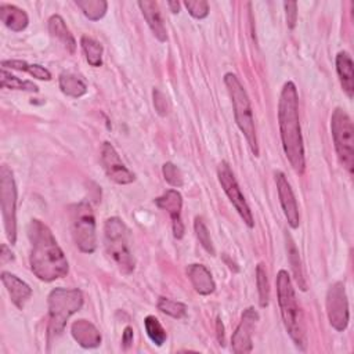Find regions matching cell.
I'll return each mask as SVG.
<instances>
[{
    "label": "cell",
    "mask_w": 354,
    "mask_h": 354,
    "mask_svg": "<svg viewBox=\"0 0 354 354\" xmlns=\"http://www.w3.org/2000/svg\"><path fill=\"white\" fill-rule=\"evenodd\" d=\"M80 46H82V50L84 53L86 61L91 66L98 68V66L102 65V46H101L100 41H97L95 39H93L90 36L83 35L80 37Z\"/></svg>",
    "instance_id": "cell-25"
},
{
    "label": "cell",
    "mask_w": 354,
    "mask_h": 354,
    "mask_svg": "<svg viewBox=\"0 0 354 354\" xmlns=\"http://www.w3.org/2000/svg\"><path fill=\"white\" fill-rule=\"evenodd\" d=\"M256 285L259 292L260 307H267L270 301V283H268L267 271L263 263H259L256 267Z\"/></svg>",
    "instance_id": "cell-30"
},
{
    "label": "cell",
    "mask_w": 354,
    "mask_h": 354,
    "mask_svg": "<svg viewBox=\"0 0 354 354\" xmlns=\"http://www.w3.org/2000/svg\"><path fill=\"white\" fill-rule=\"evenodd\" d=\"M162 173L165 180L173 185V187H183L184 185V176L181 173V170L171 162H166L162 166Z\"/></svg>",
    "instance_id": "cell-33"
},
{
    "label": "cell",
    "mask_w": 354,
    "mask_h": 354,
    "mask_svg": "<svg viewBox=\"0 0 354 354\" xmlns=\"http://www.w3.org/2000/svg\"><path fill=\"white\" fill-rule=\"evenodd\" d=\"M217 177L218 181L221 184V188L224 189L225 195L228 196L230 202L232 203V206L235 207V210L239 213L241 218L243 220V223L249 227L253 228L254 227V218L252 214V210L238 185V181L230 167V165L227 162H221L217 167Z\"/></svg>",
    "instance_id": "cell-10"
},
{
    "label": "cell",
    "mask_w": 354,
    "mask_h": 354,
    "mask_svg": "<svg viewBox=\"0 0 354 354\" xmlns=\"http://www.w3.org/2000/svg\"><path fill=\"white\" fill-rule=\"evenodd\" d=\"M0 203L6 236L14 245L17 241V185L7 165L0 167Z\"/></svg>",
    "instance_id": "cell-9"
},
{
    "label": "cell",
    "mask_w": 354,
    "mask_h": 354,
    "mask_svg": "<svg viewBox=\"0 0 354 354\" xmlns=\"http://www.w3.org/2000/svg\"><path fill=\"white\" fill-rule=\"evenodd\" d=\"M194 230H195V235L199 241V243L202 245V248L212 256L216 254V250H214V246H213V242H212V238H210V234H209V230L206 227V224L203 223L202 217H195V221H194Z\"/></svg>",
    "instance_id": "cell-32"
},
{
    "label": "cell",
    "mask_w": 354,
    "mask_h": 354,
    "mask_svg": "<svg viewBox=\"0 0 354 354\" xmlns=\"http://www.w3.org/2000/svg\"><path fill=\"white\" fill-rule=\"evenodd\" d=\"M153 105H155V109L156 112L160 115V116H165L167 113V101H166V97L163 93H160L158 88L153 90Z\"/></svg>",
    "instance_id": "cell-36"
},
{
    "label": "cell",
    "mask_w": 354,
    "mask_h": 354,
    "mask_svg": "<svg viewBox=\"0 0 354 354\" xmlns=\"http://www.w3.org/2000/svg\"><path fill=\"white\" fill-rule=\"evenodd\" d=\"M224 83L228 90V94L232 101V109H234V116L236 126L245 136L248 145L254 156H259V141H257V134H256V126H254V118H253V111L250 105L249 95L236 77V75L228 72L224 75Z\"/></svg>",
    "instance_id": "cell-4"
},
{
    "label": "cell",
    "mask_w": 354,
    "mask_h": 354,
    "mask_svg": "<svg viewBox=\"0 0 354 354\" xmlns=\"http://www.w3.org/2000/svg\"><path fill=\"white\" fill-rule=\"evenodd\" d=\"M286 250H288V259H289L293 275H295V278L299 283V288L304 292V290H307V283L304 281V274H303L299 252H297V248H296L295 242L292 241V238L289 235H286Z\"/></svg>",
    "instance_id": "cell-26"
},
{
    "label": "cell",
    "mask_w": 354,
    "mask_h": 354,
    "mask_svg": "<svg viewBox=\"0 0 354 354\" xmlns=\"http://www.w3.org/2000/svg\"><path fill=\"white\" fill-rule=\"evenodd\" d=\"M286 11V24L289 29H293L297 22V3L295 1H285L283 3Z\"/></svg>",
    "instance_id": "cell-35"
},
{
    "label": "cell",
    "mask_w": 354,
    "mask_h": 354,
    "mask_svg": "<svg viewBox=\"0 0 354 354\" xmlns=\"http://www.w3.org/2000/svg\"><path fill=\"white\" fill-rule=\"evenodd\" d=\"M1 86L4 88L10 90H22V91H29V93H37L39 87L29 82V80H22L10 72L6 71V68H1Z\"/></svg>",
    "instance_id": "cell-28"
},
{
    "label": "cell",
    "mask_w": 354,
    "mask_h": 354,
    "mask_svg": "<svg viewBox=\"0 0 354 354\" xmlns=\"http://www.w3.org/2000/svg\"><path fill=\"white\" fill-rule=\"evenodd\" d=\"M75 3L91 21L101 19L108 8V3L105 0H76Z\"/></svg>",
    "instance_id": "cell-27"
},
{
    "label": "cell",
    "mask_w": 354,
    "mask_h": 354,
    "mask_svg": "<svg viewBox=\"0 0 354 354\" xmlns=\"http://www.w3.org/2000/svg\"><path fill=\"white\" fill-rule=\"evenodd\" d=\"M14 259V256H12V253H11V250L7 248V245H1V254H0V263L1 264H6V263H8V261H11Z\"/></svg>",
    "instance_id": "cell-38"
},
{
    "label": "cell",
    "mask_w": 354,
    "mask_h": 354,
    "mask_svg": "<svg viewBox=\"0 0 354 354\" xmlns=\"http://www.w3.org/2000/svg\"><path fill=\"white\" fill-rule=\"evenodd\" d=\"M59 88L61 91L72 98H79L87 93L86 83L75 73L62 72L59 75Z\"/></svg>",
    "instance_id": "cell-23"
},
{
    "label": "cell",
    "mask_w": 354,
    "mask_h": 354,
    "mask_svg": "<svg viewBox=\"0 0 354 354\" xmlns=\"http://www.w3.org/2000/svg\"><path fill=\"white\" fill-rule=\"evenodd\" d=\"M71 333L83 348H95L102 340L100 330L87 319H76L71 326Z\"/></svg>",
    "instance_id": "cell-17"
},
{
    "label": "cell",
    "mask_w": 354,
    "mask_h": 354,
    "mask_svg": "<svg viewBox=\"0 0 354 354\" xmlns=\"http://www.w3.org/2000/svg\"><path fill=\"white\" fill-rule=\"evenodd\" d=\"M278 124L283 152L297 174L306 169L304 142L299 120V95L293 82H286L278 101Z\"/></svg>",
    "instance_id": "cell-2"
},
{
    "label": "cell",
    "mask_w": 354,
    "mask_h": 354,
    "mask_svg": "<svg viewBox=\"0 0 354 354\" xmlns=\"http://www.w3.org/2000/svg\"><path fill=\"white\" fill-rule=\"evenodd\" d=\"M155 203L162 210H166L171 218L173 235L177 239L184 236V224L181 220V207H183V196L177 189H167L163 195L155 199Z\"/></svg>",
    "instance_id": "cell-15"
},
{
    "label": "cell",
    "mask_w": 354,
    "mask_h": 354,
    "mask_svg": "<svg viewBox=\"0 0 354 354\" xmlns=\"http://www.w3.org/2000/svg\"><path fill=\"white\" fill-rule=\"evenodd\" d=\"M277 296L285 329L293 340L295 346L304 351L307 347L304 318L286 270H279L277 274Z\"/></svg>",
    "instance_id": "cell-3"
},
{
    "label": "cell",
    "mask_w": 354,
    "mask_h": 354,
    "mask_svg": "<svg viewBox=\"0 0 354 354\" xmlns=\"http://www.w3.org/2000/svg\"><path fill=\"white\" fill-rule=\"evenodd\" d=\"M71 231L80 252L93 253L95 250V217L90 203L79 202L71 206Z\"/></svg>",
    "instance_id": "cell-8"
},
{
    "label": "cell",
    "mask_w": 354,
    "mask_h": 354,
    "mask_svg": "<svg viewBox=\"0 0 354 354\" xmlns=\"http://www.w3.org/2000/svg\"><path fill=\"white\" fill-rule=\"evenodd\" d=\"M104 245L106 253L122 274H131L136 267L130 248V231L119 217H109L104 224Z\"/></svg>",
    "instance_id": "cell-5"
},
{
    "label": "cell",
    "mask_w": 354,
    "mask_h": 354,
    "mask_svg": "<svg viewBox=\"0 0 354 354\" xmlns=\"http://www.w3.org/2000/svg\"><path fill=\"white\" fill-rule=\"evenodd\" d=\"M144 328H145V332H147L148 337L151 339V342L153 344L160 347L166 342V339H167L166 330L163 329L162 324L159 322V319L155 315H147L145 317Z\"/></svg>",
    "instance_id": "cell-29"
},
{
    "label": "cell",
    "mask_w": 354,
    "mask_h": 354,
    "mask_svg": "<svg viewBox=\"0 0 354 354\" xmlns=\"http://www.w3.org/2000/svg\"><path fill=\"white\" fill-rule=\"evenodd\" d=\"M158 308L166 314L170 315L176 319H181L187 315V306L181 301H176L167 297H159L158 299Z\"/></svg>",
    "instance_id": "cell-31"
},
{
    "label": "cell",
    "mask_w": 354,
    "mask_h": 354,
    "mask_svg": "<svg viewBox=\"0 0 354 354\" xmlns=\"http://www.w3.org/2000/svg\"><path fill=\"white\" fill-rule=\"evenodd\" d=\"M28 238L30 242L29 264L32 272L44 282L66 277L69 271L68 260L51 230L43 221L30 220Z\"/></svg>",
    "instance_id": "cell-1"
},
{
    "label": "cell",
    "mask_w": 354,
    "mask_h": 354,
    "mask_svg": "<svg viewBox=\"0 0 354 354\" xmlns=\"http://www.w3.org/2000/svg\"><path fill=\"white\" fill-rule=\"evenodd\" d=\"M187 275L188 279L192 285V288L203 296H207L216 290V283L214 279L210 274V271L203 266V264H189L187 267Z\"/></svg>",
    "instance_id": "cell-19"
},
{
    "label": "cell",
    "mask_w": 354,
    "mask_h": 354,
    "mask_svg": "<svg viewBox=\"0 0 354 354\" xmlns=\"http://www.w3.org/2000/svg\"><path fill=\"white\" fill-rule=\"evenodd\" d=\"M101 163L108 178L116 184L126 185V184H131L136 180L134 173H131L124 166L115 147L108 141H105L101 147Z\"/></svg>",
    "instance_id": "cell-13"
},
{
    "label": "cell",
    "mask_w": 354,
    "mask_h": 354,
    "mask_svg": "<svg viewBox=\"0 0 354 354\" xmlns=\"http://www.w3.org/2000/svg\"><path fill=\"white\" fill-rule=\"evenodd\" d=\"M138 7L149 26V29L152 30L153 36L159 40V41H166L167 40V33H166V28L163 24V18L160 15V10L156 1H151V0H144V1H138Z\"/></svg>",
    "instance_id": "cell-18"
},
{
    "label": "cell",
    "mask_w": 354,
    "mask_h": 354,
    "mask_svg": "<svg viewBox=\"0 0 354 354\" xmlns=\"http://www.w3.org/2000/svg\"><path fill=\"white\" fill-rule=\"evenodd\" d=\"M259 321V313L253 307H248L231 337V350L235 354H246L253 350L252 336Z\"/></svg>",
    "instance_id": "cell-12"
},
{
    "label": "cell",
    "mask_w": 354,
    "mask_h": 354,
    "mask_svg": "<svg viewBox=\"0 0 354 354\" xmlns=\"http://www.w3.org/2000/svg\"><path fill=\"white\" fill-rule=\"evenodd\" d=\"M274 177H275L279 202H281L283 214L288 220V224L292 228H297L300 224V216H299V206H297L295 194L292 191V187L282 171H275Z\"/></svg>",
    "instance_id": "cell-14"
},
{
    "label": "cell",
    "mask_w": 354,
    "mask_h": 354,
    "mask_svg": "<svg viewBox=\"0 0 354 354\" xmlns=\"http://www.w3.org/2000/svg\"><path fill=\"white\" fill-rule=\"evenodd\" d=\"M330 131L337 158L343 167L353 173L354 167V126L351 118L342 108H336L330 116Z\"/></svg>",
    "instance_id": "cell-7"
},
{
    "label": "cell",
    "mask_w": 354,
    "mask_h": 354,
    "mask_svg": "<svg viewBox=\"0 0 354 354\" xmlns=\"http://www.w3.org/2000/svg\"><path fill=\"white\" fill-rule=\"evenodd\" d=\"M184 6L188 12L196 19H203L209 14V4L205 0H187L184 1Z\"/></svg>",
    "instance_id": "cell-34"
},
{
    "label": "cell",
    "mask_w": 354,
    "mask_h": 354,
    "mask_svg": "<svg viewBox=\"0 0 354 354\" xmlns=\"http://www.w3.org/2000/svg\"><path fill=\"white\" fill-rule=\"evenodd\" d=\"M336 72L342 84L343 91L348 98L354 95V65L353 59L346 51H340L336 55Z\"/></svg>",
    "instance_id": "cell-20"
},
{
    "label": "cell",
    "mask_w": 354,
    "mask_h": 354,
    "mask_svg": "<svg viewBox=\"0 0 354 354\" xmlns=\"http://www.w3.org/2000/svg\"><path fill=\"white\" fill-rule=\"evenodd\" d=\"M0 277H1L3 285L6 286V289L11 297V301L14 303V306L17 308L22 310L25 307L26 301L32 296L30 286L26 282H24L21 278H18L17 275L7 272V271H3Z\"/></svg>",
    "instance_id": "cell-16"
},
{
    "label": "cell",
    "mask_w": 354,
    "mask_h": 354,
    "mask_svg": "<svg viewBox=\"0 0 354 354\" xmlns=\"http://www.w3.org/2000/svg\"><path fill=\"white\" fill-rule=\"evenodd\" d=\"M122 343H123L124 348H127L133 343V328L131 326L124 328L123 336H122Z\"/></svg>",
    "instance_id": "cell-37"
},
{
    "label": "cell",
    "mask_w": 354,
    "mask_h": 354,
    "mask_svg": "<svg viewBox=\"0 0 354 354\" xmlns=\"http://www.w3.org/2000/svg\"><path fill=\"white\" fill-rule=\"evenodd\" d=\"M1 66L17 69V71H24V72L29 73L30 76L40 79V80L51 79L50 71L39 64H28L26 61H21V59H4V61H1Z\"/></svg>",
    "instance_id": "cell-24"
},
{
    "label": "cell",
    "mask_w": 354,
    "mask_h": 354,
    "mask_svg": "<svg viewBox=\"0 0 354 354\" xmlns=\"http://www.w3.org/2000/svg\"><path fill=\"white\" fill-rule=\"evenodd\" d=\"M48 335H61L71 315L83 306V293L79 289L55 288L48 295Z\"/></svg>",
    "instance_id": "cell-6"
},
{
    "label": "cell",
    "mask_w": 354,
    "mask_h": 354,
    "mask_svg": "<svg viewBox=\"0 0 354 354\" xmlns=\"http://www.w3.org/2000/svg\"><path fill=\"white\" fill-rule=\"evenodd\" d=\"M48 32L51 33L53 37L58 39L64 47L73 54L76 50V40L73 37V35L71 33V30L68 29L64 18L61 15H51L48 19Z\"/></svg>",
    "instance_id": "cell-22"
},
{
    "label": "cell",
    "mask_w": 354,
    "mask_h": 354,
    "mask_svg": "<svg viewBox=\"0 0 354 354\" xmlns=\"http://www.w3.org/2000/svg\"><path fill=\"white\" fill-rule=\"evenodd\" d=\"M326 315L329 324L337 332H343L348 326L350 313H348V300L346 295L344 283L337 281L332 283L326 292Z\"/></svg>",
    "instance_id": "cell-11"
},
{
    "label": "cell",
    "mask_w": 354,
    "mask_h": 354,
    "mask_svg": "<svg viewBox=\"0 0 354 354\" xmlns=\"http://www.w3.org/2000/svg\"><path fill=\"white\" fill-rule=\"evenodd\" d=\"M217 339H218V343L221 346H224V326H223V322L220 319H217Z\"/></svg>",
    "instance_id": "cell-39"
},
{
    "label": "cell",
    "mask_w": 354,
    "mask_h": 354,
    "mask_svg": "<svg viewBox=\"0 0 354 354\" xmlns=\"http://www.w3.org/2000/svg\"><path fill=\"white\" fill-rule=\"evenodd\" d=\"M167 6H169V8L173 14H177L180 11V3L178 1H169Z\"/></svg>",
    "instance_id": "cell-40"
},
{
    "label": "cell",
    "mask_w": 354,
    "mask_h": 354,
    "mask_svg": "<svg viewBox=\"0 0 354 354\" xmlns=\"http://www.w3.org/2000/svg\"><path fill=\"white\" fill-rule=\"evenodd\" d=\"M0 19L12 32H22L29 24L28 14L22 8L7 3L0 4Z\"/></svg>",
    "instance_id": "cell-21"
}]
</instances>
